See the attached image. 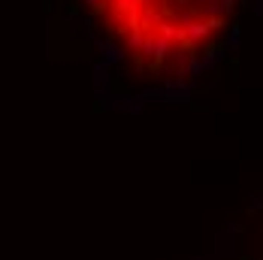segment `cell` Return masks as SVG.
Instances as JSON below:
<instances>
[{
    "mask_svg": "<svg viewBox=\"0 0 263 260\" xmlns=\"http://www.w3.org/2000/svg\"><path fill=\"white\" fill-rule=\"evenodd\" d=\"M91 25L124 73L179 85L227 46L242 0H85Z\"/></svg>",
    "mask_w": 263,
    "mask_h": 260,
    "instance_id": "1",
    "label": "cell"
}]
</instances>
